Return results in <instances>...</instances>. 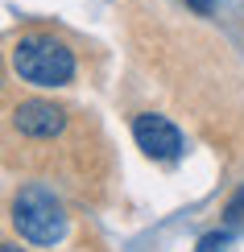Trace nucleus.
<instances>
[{
    "label": "nucleus",
    "mask_w": 244,
    "mask_h": 252,
    "mask_svg": "<svg viewBox=\"0 0 244 252\" xmlns=\"http://www.w3.org/2000/svg\"><path fill=\"white\" fill-rule=\"evenodd\" d=\"M13 70L34 87H67L75 79V54L50 33H25L13 46Z\"/></svg>",
    "instance_id": "nucleus-1"
},
{
    "label": "nucleus",
    "mask_w": 244,
    "mask_h": 252,
    "mask_svg": "<svg viewBox=\"0 0 244 252\" xmlns=\"http://www.w3.org/2000/svg\"><path fill=\"white\" fill-rule=\"evenodd\" d=\"M13 128L29 141H50L67 128V112L54 108L50 99H25L13 108Z\"/></svg>",
    "instance_id": "nucleus-4"
},
{
    "label": "nucleus",
    "mask_w": 244,
    "mask_h": 252,
    "mask_svg": "<svg viewBox=\"0 0 244 252\" xmlns=\"http://www.w3.org/2000/svg\"><path fill=\"white\" fill-rule=\"evenodd\" d=\"M186 4H190V8H195V13H203V17L211 13V8H215V4H211V0H186Z\"/></svg>",
    "instance_id": "nucleus-7"
},
{
    "label": "nucleus",
    "mask_w": 244,
    "mask_h": 252,
    "mask_svg": "<svg viewBox=\"0 0 244 252\" xmlns=\"http://www.w3.org/2000/svg\"><path fill=\"white\" fill-rule=\"evenodd\" d=\"M240 219H244V190L228 203V223H240Z\"/></svg>",
    "instance_id": "nucleus-5"
},
{
    "label": "nucleus",
    "mask_w": 244,
    "mask_h": 252,
    "mask_svg": "<svg viewBox=\"0 0 244 252\" xmlns=\"http://www.w3.org/2000/svg\"><path fill=\"white\" fill-rule=\"evenodd\" d=\"M13 227L29 244H58L67 236V211L46 186H25L13 198Z\"/></svg>",
    "instance_id": "nucleus-2"
},
{
    "label": "nucleus",
    "mask_w": 244,
    "mask_h": 252,
    "mask_svg": "<svg viewBox=\"0 0 244 252\" xmlns=\"http://www.w3.org/2000/svg\"><path fill=\"white\" fill-rule=\"evenodd\" d=\"M224 240H228V232H215V236H203V240H199V252H215L219 244H224Z\"/></svg>",
    "instance_id": "nucleus-6"
},
{
    "label": "nucleus",
    "mask_w": 244,
    "mask_h": 252,
    "mask_svg": "<svg viewBox=\"0 0 244 252\" xmlns=\"http://www.w3.org/2000/svg\"><path fill=\"white\" fill-rule=\"evenodd\" d=\"M0 252H21V248H17V244H4V248H0Z\"/></svg>",
    "instance_id": "nucleus-8"
},
{
    "label": "nucleus",
    "mask_w": 244,
    "mask_h": 252,
    "mask_svg": "<svg viewBox=\"0 0 244 252\" xmlns=\"http://www.w3.org/2000/svg\"><path fill=\"white\" fill-rule=\"evenodd\" d=\"M133 136H137V149L153 161H178V153H182V132L157 112H141L133 120Z\"/></svg>",
    "instance_id": "nucleus-3"
}]
</instances>
